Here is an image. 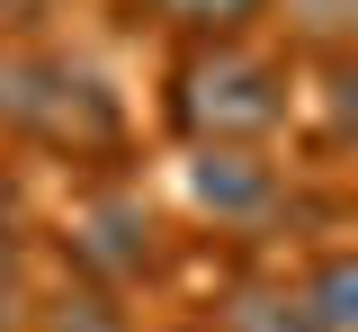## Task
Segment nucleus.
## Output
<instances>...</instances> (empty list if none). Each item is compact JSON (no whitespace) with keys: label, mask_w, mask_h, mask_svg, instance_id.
I'll use <instances>...</instances> for the list:
<instances>
[{"label":"nucleus","mask_w":358,"mask_h":332,"mask_svg":"<svg viewBox=\"0 0 358 332\" xmlns=\"http://www.w3.org/2000/svg\"><path fill=\"white\" fill-rule=\"evenodd\" d=\"M296 54L268 36H215V46H171L162 63V126L179 144H278L296 135Z\"/></svg>","instance_id":"nucleus-1"},{"label":"nucleus","mask_w":358,"mask_h":332,"mask_svg":"<svg viewBox=\"0 0 358 332\" xmlns=\"http://www.w3.org/2000/svg\"><path fill=\"white\" fill-rule=\"evenodd\" d=\"M0 144L54 153V162H117L126 108L90 63L45 54V46H9L0 54Z\"/></svg>","instance_id":"nucleus-2"},{"label":"nucleus","mask_w":358,"mask_h":332,"mask_svg":"<svg viewBox=\"0 0 358 332\" xmlns=\"http://www.w3.org/2000/svg\"><path fill=\"white\" fill-rule=\"evenodd\" d=\"M162 261H171L162 207L134 189V180H108V189L72 198V216H63V270H81V279L134 296V287L162 279Z\"/></svg>","instance_id":"nucleus-3"},{"label":"nucleus","mask_w":358,"mask_h":332,"mask_svg":"<svg viewBox=\"0 0 358 332\" xmlns=\"http://www.w3.org/2000/svg\"><path fill=\"white\" fill-rule=\"evenodd\" d=\"M287 171L268 144H188V207L215 216L224 234H268L287 216Z\"/></svg>","instance_id":"nucleus-4"},{"label":"nucleus","mask_w":358,"mask_h":332,"mask_svg":"<svg viewBox=\"0 0 358 332\" xmlns=\"http://www.w3.org/2000/svg\"><path fill=\"white\" fill-rule=\"evenodd\" d=\"M126 27H152L171 46H215V36H268V0H117Z\"/></svg>","instance_id":"nucleus-5"},{"label":"nucleus","mask_w":358,"mask_h":332,"mask_svg":"<svg viewBox=\"0 0 358 332\" xmlns=\"http://www.w3.org/2000/svg\"><path fill=\"white\" fill-rule=\"evenodd\" d=\"M27 332H143V324H134V296L81 279V270H63V279H36Z\"/></svg>","instance_id":"nucleus-6"},{"label":"nucleus","mask_w":358,"mask_h":332,"mask_svg":"<svg viewBox=\"0 0 358 332\" xmlns=\"http://www.w3.org/2000/svg\"><path fill=\"white\" fill-rule=\"evenodd\" d=\"M287 279H296V305H305L313 332H358V251H350L341 234L313 242Z\"/></svg>","instance_id":"nucleus-7"},{"label":"nucleus","mask_w":358,"mask_h":332,"mask_svg":"<svg viewBox=\"0 0 358 332\" xmlns=\"http://www.w3.org/2000/svg\"><path fill=\"white\" fill-rule=\"evenodd\" d=\"M206 324L215 332H313L305 305H296V279H233Z\"/></svg>","instance_id":"nucleus-8"},{"label":"nucleus","mask_w":358,"mask_h":332,"mask_svg":"<svg viewBox=\"0 0 358 332\" xmlns=\"http://www.w3.org/2000/svg\"><path fill=\"white\" fill-rule=\"evenodd\" d=\"M268 27H287V54L313 63V54H350L358 0H268Z\"/></svg>","instance_id":"nucleus-9"},{"label":"nucleus","mask_w":358,"mask_h":332,"mask_svg":"<svg viewBox=\"0 0 358 332\" xmlns=\"http://www.w3.org/2000/svg\"><path fill=\"white\" fill-rule=\"evenodd\" d=\"M27 305H36V261L18 234H0V332H27Z\"/></svg>","instance_id":"nucleus-10"},{"label":"nucleus","mask_w":358,"mask_h":332,"mask_svg":"<svg viewBox=\"0 0 358 332\" xmlns=\"http://www.w3.org/2000/svg\"><path fill=\"white\" fill-rule=\"evenodd\" d=\"M0 234H18V171L0 162Z\"/></svg>","instance_id":"nucleus-11"},{"label":"nucleus","mask_w":358,"mask_h":332,"mask_svg":"<svg viewBox=\"0 0 358 332\" xmlns=\"http://www.w3.org/2000/svg\"><path fill=\"white\" fill-rule=\"evenodd\" d=\"M162 332H215V324H206V314H188V324H162Z\"/></svg>","instance_id":"nucleus-12"},{"label":"nucleus","mask_w":358,"mask_h":332,"mask_svg":"<svg viewBox=\"0 0 358 332\" xmlns=\"http://www.w3.org/2000/svg\"><path fill=\"white\" fill-rule=\"evenodd\" d=\"M0 9H9V0H0Z\"/></svg>","instance_id":"nucleus-13"}]
</instances>
